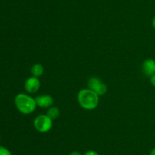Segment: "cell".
<instances>
[{"instance_id": "obj_6", "label": "cell", "mask_w": 155, "mask_h": 155, "mask_svg": "<svg viewBox=\"0 0 155 155\" xmlns=\"http://www.w3.org/2000/svg\"><path fill=\"white\" fill-rule=\"evenodd\" d=\"M35 101H36L37 106L42 108L50 107L53 104L52 97L50 95H46V94L36 97L35 99Z\"/></svg>"}, {"instance_id": "obj_15", "label": "cell", "mask_w": 155, "mask_h": 155, "mask_svg": "<svg viewBox=\"0 0 155 155\" xmlns=\"http://www.w3.org/2000/svg\"><path fill=\"white\" fill-rule=\"evenodd\" d=\"M152 25L153 27L155 28V16L154 17V18H153V21H152Z\"/></svg>"}, {"instance_id": "obj_3", "label": "cell", "mask_w": 155, "mask_h": 155, "mask_svg": "<svg viewBox=\"0 0 155 155\" xmlns=\"http://www.w3.org/2000/svg\"><path fill=\"white\" fill-rule=\"evenodd\" d=\"M52 119L47 115H40L36 117L33 122L34 127L40 132H47L52 127Z\"/></svg>"}, {"instance_id": "obj_1", "label": "cell", "mask_w": 155, "mask_h": 155, "mask_svg": "<svg viewBox=\"0 0 155 155\" xmlns=\"http://www.w3.org/2000/svg\"><path fill=\"white\" fill-rule=\"evenodd\" d=\"M78 101L85 109L92 110L97 107L99 102L98 94L91 89H83L78 93Z\"/></svg>"}, {"instance_id": "obj_9", "label": "cell", "mask_w": 155, "mask_h": 155, "mask_svg": "<svg viewBox=\"0 0 155 155\" xmlns=\"http://www.w3.org/2000/svg\"><path fill=\"white\" fill-rule=\"evenodd\" d=\"M47 115H48L51 119H56L60 115V111H59L58 107H56V106H52V107H50L49 109H48V111H47Z\"/></svg>"}, {"instance_id": "obj_13", "label": "cell", "mask_w": 155, "mask_h": 155, "mask_svg": "<svg viewBox=\"0 0 155 155\" xmlns=\"http://www.w3.org/2000/svg\"><path fill=\"white\" fill-rule=\"evenodd\" d=\"M69 155H81V153L78 151H73Z\"/></svg>"}, {"instance_id": "obj_12", "label": "cell", "mask_w": 155, "mask_h": 155, "mask_svg": "<svg viewBox=\"0 0 155 155\" xmlns=\"http://www.w3.org/2000/svg\"><path fill=\"white\" fill-rule=\"evenodd\" d=\"M150 81H151V84L155 87V74H153L152 76H151V79H150Z\"/></svg>"}, {"instance_id": "obj_14", "label": "cell", "mask_w": 155, "mask_h": 155, "mask_svg": "<svg viewBox=\"0 0 155 155\" xmlns=\"http://www.w3.org/2000/svg\"><path fill=\"white\" fill-rule=\"evenodd\" d=\"M150 155H155V147L151 150V153H150Z\"/></svg>"}, {"instance_id": "obj_10", "label": "cell", "mask_w": 155, "mask_h": 155, "mask_svg": "<svg viewBox=\"0 0 155 155\" xmlns=\"http://www.w3.org/2000/svg\"><path fill=\"white\" fill-rule=\"evenodd\" d=\"M0 155H12V153L5 147H0Z\"/></svg>"}, {"instance_id": "obj_11", "label": "cell", "mask_w": 155, "mask_h": 155, "mask_svg": "<svg viewBox=\"0 0 155 155\" xmlns=\"http://www.w3.org/2000/svg\"><path fill=\"white\" fill-rule=\"evenodd\" d=\"M84 155H98V154L97 152L94 151V150H89V151L86 152V153H84Z\"/></svg>"}, {"instance_id": "obj_2", "label": "cell", "mask_w": 155, "mask_h": 155, "mask_svg": "<svg viewBox=\"0 0 155 155\" xmlns=\"http://www.w3.org/2000/svg\"><path fill=\"white\" fill-rule=\"evenodd\" d=\"M15 103L18 110L23 114H30L35 110L36 106L35 99L24 94H19L15 97Z\"/></svg>"}, {"instance_id": "obj_8", "label": "cell", "mask_w": 155, "mask_h": 155, "mask_svg": "<svg viewBox=\"0 0 155 155\" xmlns=\"http://www.w3.org/2000/svg\"><path fill=\"white\" fill-rule=\"evenodd\" d=\"M44 72V68L41 64H35L31 68V73L34 77H40Z\"/></svg>"}, {"instance_id": "obj_4", "label": "cell", "mask_w": 155, "mask_h": 155, "mask_svg": "<svg viewBox=\"0 0 155 155\" xmlns=\"http://www.w3.org/2000/svg\"><path fill=\"white\" fill-rule=\"evenodd\" d=\"M88 86H89V89L95 91L98 95H103L107 92V86L103 84L98 78H90L88 81Z\"/></svg>"}, {"instance_id": "obj_7", "label": "cell", "mask_w": 155, "mask_h": 155, "mask_svg": "<svg viewBox=\"0 0 155 155\" xmlns=\"http://www.w3.org/2000/svg\"><path fill=\"white\" fill-rule=\"evenodd\" d=\"M143 72L147 76H152L155 74V61L152 59H148L143 62L142 65Z\"/></svg>"}, {"instance_id": "obj_5", "label": "cell", "mask_w": 155, "mask_h": 155, "mask_svg": "<svg viewBox=\"0 0 155 155\" xmlns=\"http://www.w3.org/2000/svg\"><path fill=\"white\" fill-rule=\"evenodd\" d=\"M40 88V81L36 77H30L26 80L24 84V88L26 91L30 94L36 93Z\"/></svg>"}]
</instances>
